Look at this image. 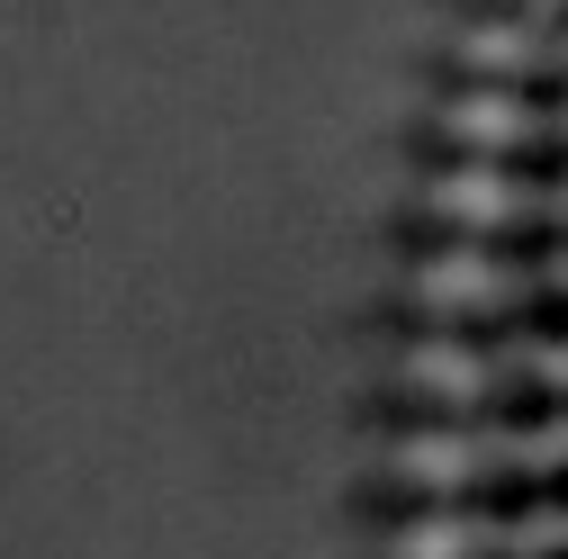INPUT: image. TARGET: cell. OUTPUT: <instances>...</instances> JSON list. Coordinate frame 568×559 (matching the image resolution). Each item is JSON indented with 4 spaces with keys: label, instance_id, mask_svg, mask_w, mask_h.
<instances>
[{
    "label": "cell",
    "instance_id": "obj_1",
    "mask_svg": "<svg viewBox=\"0 0 568 559\" xmlns=\"http://www.w3.org/2000/svg\"><path fill=\"white\" fill-rule=\"evenodd\" d=\"M506 91H515L524 109H568V63H559V73H515Z\"/></svg>",
    "mask_w": 568,
    "mask_h": 559
},
{
    "label": "cell",
    "instance_id": "obj_2",
    "mask_svg": "<svg viewBox=\"0 0 568 559\" xmlns=\"http://www.w3.org/2000/svg\"><path fill=\"white\" fill-rule=\"evenodd\" d=\"M550 28H559V37H568V0H559V10H550Z\"/></svg>",
    "mask_w": 568,
    "mask_h": 559
}]
</instances>
